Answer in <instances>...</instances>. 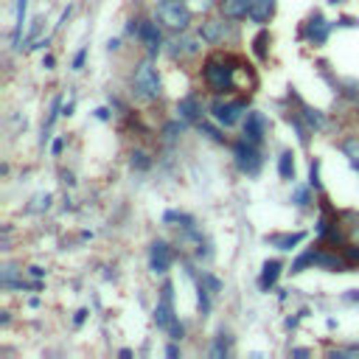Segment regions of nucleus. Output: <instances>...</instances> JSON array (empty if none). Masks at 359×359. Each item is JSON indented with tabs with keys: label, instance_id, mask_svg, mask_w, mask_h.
Returning a JSON list of instances; mask_svg holds the SVG:
<instances>
[{
	"label": "nucleus",
	"instance_id": "nucleus-27",
	"mask_svg": "<svg viewBox=\"0 0 359 359\" xmlns=\"http://www.w3.org/2000/svg\"><path fill=\"white\" fill-rule=\"evenodd\" d=\"M211 356H214V359H225V356H227V334H219V337H216V343H214V348H211Z\"/></svg>",
	"mask_w": 359,
	"mask_h": 359
},
{
	"label": "nucleus",
	"instance_id": "nucleus-36",
	"mask_svg": "<svg viewBox=\"0 0 359 359\" xmlns=\"http://www.w3.org/2000/svg\"><path fill=\"white\" fill-rule=\"evenodd\" d=\"M84 59H87V45L73 56V71H82V68H84Z\"/></svg>",
	"mask_w": 359,
	"mask_h": 359
},
{
	"label": "nucleus",
	"instance_id": "nucleus-3",
	"mask_svg": "<svg viewBox=\"0 0 359 359\" xmlns=\"http://www.w3.org/2000/svg\"><path fill=\"white\" fill-rule=\"evenodd\" d=\"M132 87H135V96L143 99V101H155L160 96V76H158V68L149 62H140L135 76H132Z\"/></svg>",
	"mask_w": 359,
	"mask_h": 359
},
{
	"label": "nucleus",
	"instance_id": "nucleus-9",
	"mask_svg": "<svg viewBox=\"0 0 359 359\" xmlns=\"http://www.w3.org/2000/svg\"><path fill=\"white\" fill-rule=\"evenodd\" d=\"M146 48H149V56H155L163 45V37H160V28L155 23H149V20H140V28H138V34H135Z\"/></svg>",
	"mask_w": 359,
	"mask_h": 359
},
{
	"label": "nucleus",
	"instance_id": "nucleus-35",
	"mask_svg": "<svg viewBox=\"0 0 359 359\" xmlns=\"http://www.w3.org/2000/svg\"><path fill=\"white\" fill-rule=\"evenodd\" d=\"M267 42H269V37H267V32H261V34L256 37V53H258V59H264V56H267V48H264Z\"/></svg>",
	"mask_w": 359,
	"mask_h": 359
},
{
	"label": "nucleus",
	"instance_id": "nucleus-5",
	"mask_svg": "<svg viewBox=\"0 0 359 359\" xmlns=\"http://www.w3.org/2000/svg\"><path fill=\"white\" fill-rule=\"evenodd\" d=\"M233 158H236V166H238V171L242 174H250V177H256L258 171H261V152H258V143H253V140H238L236 146H233Z\"/></svg>",
	"mask_w": 359,
	"mask_h": 359
},
{
	"label": "nucleus",
	"instance_id": "nucleus-25",
	"mask_svg": "<svg viewBox=\"0 0 359 359\" xmlns=\"http://www.w3.org/2000/svg\"><path fill=\"white\" fill-rule=\"evenodd\" d=\"M17 278V267L14 264H6L3 267V273H0V284H3V289H14V281Z\"/></svg>",
	"mask_w": 359,
	"mask_h": 359
},
{
	"label": "nucleus",
	"instance_id": "nucleus-45",
	"mask_svg": "<svg viewBox=\"0 0 359 359\" xmlns=\"http://www.w3.org/2000/svg\"><path fill=\"white\" fill-rule=\"evenodd\" d=\"M351 236H354V242H356V245H359V225H356V227H354V233H351Z\"/></svg>",
	"mask_w": 359,
	"mask_h": 359
},
{
	"label": "nucleus",
	"instance_id": "nucleus-37",
	"mask_svg": "<svg viewBox=\"0 0 359 359\" xmlns=\"http://www.w3.org/2000/svg\"><path fill=\"white\" fill-rule=\"evenodd\" d=\"M343 256L348 258V264H359V250L356 247H343Z\"/></svg>",
	"mask_w": 359,
	"mask_h": 359
},
{
	"label": "nucleus",
	"instance_id": "nucleus-7",
	"mask_svg": "<svg viewBox=\"0 0 359 359\" xmlns=\"http://www.w3.org/2000/svg\"><path fill=\"white\" fill-rule=\"evenodd\" d=\"M171 261H174V253L163 238L152 242V247H149V267H152V273H169Z\"/></svg>",
	"mask_w": 359,
	"mask_h": 359
},
{
	"label": "nucleus",
	"instance_id": "nucleus-4",
	"mask_svg": "<svg viewBox=\"0 0 359 359\" xmlns=\"http://www.w3.org/2000/svg\"><path fill=\"white\" fill-rule=\"evenodd\" d=\"M158 17L166 28H171V32H186L188 23H191V6L186 0H163L158 6Z\"/></svg>",
	"mask_w": 359,
	"mask_h": 359
},
{
	"label": "nucleus",
	"instance_id": "nucleus-11",
	"mask_svg": "<svg viewBox=\"0 0 359 359\" xmlns=\"http://www.w3.org/2000/svg\"><path fill=\"white\" fill-rule=\"evenodd\" d=\"M225 37H227V23H222V20H205L199 25V40L202 42L219 45V42H225Z\"/></svg>",
	"mask_w": 359,
	"mask_h": 359
},
{
	"label": "nucleus",
	"instance_id": "nucleus-13",
	"mask_svg": "<svg viewBox=\"0 0 359 359\" xmlns=\"http://www.w3.org/2000/svg\"><path fill=\"white\" fill-rule=\"evenodd\" d=\"M177 112H180V118H183L186 124H197L199 118H202V104H199V99L191 93V96H186V99H180Z\"/></svg>",
	"mask_w": 359,
	"mask_h": 359
},
{
	"label": "nucleus",
	"instance_id": "nucleus-40",
	"mask_svg": "<svg viewBox=\"0 0 359 359\" xmlns=\"http://www.w3.org/2000/svg\"><path fill=\"white\" fill-rule=\"evenodd\" d=\"M84 317H87V309H79V312H76V317H73V323H76V325H82V323H84Z\"/></svg>",
	"mask_w": 359,
	"mask_h": 359
},
{
	"label": "nucleus",
	"instance_id": "nucleus-17",
	"mask_svg": "<svg viewBox=\"0 0 359 359\" xmlns=\"http://www.w3.org/2000/svg\"><path fill=\"white\" fill-rule=\"evenodd\" d=\"M304 236H306V233H301V230H297V233H281V236H267V242L273 245V247H278V250H292V247H297V245L304 242Z\"/></svg>",
	"mask_w": 359,
	"mask_h": 359
},
{
	"label": "nucleus",
	"instance_id": "nucleus-38",
	"mask_svg": "<svg viewBox=\"0 0 359 359\" xmlns=\"http://www.w3.org/2000/svg\"><path fill=\"white\" fill-rule=\"evenodd\" d=\"M62 149H65V138H56L53 146H51V152H53V155H62Z\"/></svg>",
	"mask_w": 359,
	"mask_h": 359
},
{
	"label": "nucleus",
	"instance_id": "nucleus-42",
	"mask_svg": "<svg viewBox=\"0 0 359 359\" xmlns=\"http://www.w3.org/2000/svg\"><path fill=\"white\" fill-rule=\"evenodd\" d=\"M166 356H171V359L180 356V348H177V345H169V348H166Z\"/></svg>",
	"mask_w": 359,
	"mask_h": 359
},
{
	"label": "nucleus",
	"instance_id": "nucleus-2",
	"mask_svg": "<svg viewBox=\"0 0 359 359\" xmlns=\"http://www.w3.org/2000/svg\"><path fill=\"white\" fill-rule=\"evenodd\" d=\"M155 323H158V328H166L171 334V340H183V334H186L183 325H180L177 317H174V286L169 281L160 289V301L155 306Z\"/></svg>",
	"mask_w": 359,
	"mask_h": 359
},
{
	"label": "nucleus",
	"instance_id": "nucleus-20",
	"mask_svg": "<svg viewBox=\"0 0 359 359\" xmlns=\"http://www.w3.org/2000/svg\"><path fill=\"white\" fill-rule=\"evenodd\" d=\"M343 155L359 169V138H345L343 140Z\"/></svg>",
	"mask_w": 359,
	"mask_h": 359
},
{
	"label": "nucleus",
	"instance_id": "nucleus-31",
	"mask_svg": "<svg viewBox=\"0 0 359 359\" xmlns=\"http://www.w3.org/2000/svg\"><path fill=\"white\" fill-rule=\"evenodd\" d=\"M309 186L314 188V191H320L323 188V183H320V163L314 160L312 163V169H309Z\"/></svg>",
	"mask_w": 359,
	"mask_h": 359
},
{
	"label": "nucleus",
	"instance_id": "nucleus-26",
	"mask_svg": "<svg viewBox=\"0 0 359 359\" xmlns=\"http://www.w3.org/2000/svg\"><path fill=\"white\" fill-rule=\"evenodd\" d=\"M292 202H295L297 208H306V205L312 202L309 188H304V186H295V191H292Z\"/></svg>",
	"mask_w": 359,
	"mask_h": 359
},
{
	"label": "nucleus",
	"instance_id": "nucleus-19",
	"mask_svg": "<svg viewBox=\"0 0 359 359\" xmlns=\"http://www.w3.org/2000/svg\"><path fill=\"white\" fill-rule=\"evenodd\" d=\"M278 174L284 177V180H295V155L289 152H281V158H278Z\"/></svg>",
	"mask_w": 359,
	"mask_h": 359
},
{
	"label": "nucleus",
	"instance_id": "nucleus-24",
	"mask_svg": "<svg viewBox=\"0 0 359 359\" xmlns=\"http://www.w3.org/2000/svg\"><path fill=\"white\" fill-rule=\"evenodd\" d=\"M186 132V121H183V118H180V121H171V124H166L163 127V138L171 143L174 138H180V135H183Z\"/></svg>",
	"mask_w": 359,
	"mask_h": 359
},
{
	"label": "nucleus",
	"instance_id": "nucleus-43",
	"mask_svg": "<svg viewBox=\"0 0 359 359\" xmlns=\"http://www.w3.org/2000/svg\"><path fill=\"white\" fill-rule=\"evenodd\" d=\"M292 356H309V348H295Z\"/></svg>",
	"mask_w": 359,
	"mask_h": 359
},
{
	"label": "nucleus",
	"instance_id": "nucleus-16",
	"mask_svg": "<svg viewBox=\"0 0 359 359\" xmlns=\"http://www.w3.org/2000/svg\"><path fill=\"white\" fill-rule=\"evenodd\" d=\"M219 9L230 20H242L250 14V0H219Z\"/></svg>",
	"mask_w": 359,
	"mask_h": 359
},
{
	"label": "nucleus",
	"instance_id": "nucleus-34",
	"mask_svg": "<svg viewBox=\"0 0 359 359\" xmlns=\"http://www.w3.org/2000/svg\"><path fill=\"white\" fill-rule=\"evenodd\" d=\"M199 129H202L205 135H211L214 140H219V143H225V135H222V132H219L216 127H211V124H205V121H202V124H199Z\"/></svg>",
	"mask_w": 359,
	"mask_h": 359
},
{
	"label": "nucleus",
	"instance_id": "nucleus-12",
	"mask_svg": "<svg viewBox=\"0 0 359 359\" xmlns=\"http://www.w3.org/2000/svg\"><path fill=\"white\" fill-rule=\"evenodd\" d=\"M314 267H323V269H328V273H345V269H348V258L343 253L317 250L314 253Z\"/></svg>",
	"mask_w": 359,
	"mask_h": 359
},
{
	"label": "nucleus",
	"instance_id": "nucleus-39",
	"mask_svg": "<svg viewBox=\"0 0 359 359\" xmlns=\"http://www.w3.org/2000/svg\"><path fill=\"white\" fill-rule=\"evenodd\" d=\"M96 118H99V121H107V118H110V110H107V107H99V110H96Z\"/></svg>",
	"mask_w": 359,
	"mask_h": 359
},
{
	"label": "nucleus",
	"instance_id": "nucleus-21",
	"mask_svg": "<svg viewBox=\"0 0 359 359\" xmlns=\"http://www.w3.org/2000/svg\"><path fill=\"white\" fill-rule=\"evenodd\" d=\"M62 115V96H56L53 101H51V112H48V118H45V127H42V135L56 124V118Z\"/></svg>",
	"mask_w": 359,
	"mask_h": 359
},
{
	"label": "nucleus",
	"instance_id": "nucleus-22",
	"mask_svg": "<svg viewBox=\"0 0 359 359\" xmlns=\"http://www.w3.org/2000/svg\"><path fill=\"white\" fill-rule=\"evenodd\" d=\"M304 118L309 121V127H312V129H323V127H325V115H323L320 110L306 107V104H304Z\"/></svg>",
	"mask_w": 359,
	"mask_h": 359
},
{
	"label": "nucleus",
	"instance_id": "nucleus-44",
	"mask_svg": "<svg viewBox=\"0 0 359 359\" xmlns=\"http://www.w3.org/2000/svg\"><path fill=\"white\" fill-rule=\"evenodd\" d=\"M42 68H53V56H51V53L42 59Z\"/></svg>",
	"mask_w": 359,
	"mask_h": 359
},
{
	"label": "nucleus",
	"instance_id": "nucleus-8",
	"mask_svg": "<svg viewBox=\"0 0 359 359\" xmlns=\"http://www.w3.org/2000/svg\"><path fill=\"white\" fill-rule=\"evenodd\" d=\"M269 129V121H267V115L258 112V110H250L247 118H245V138L253 140V143H261L264 135Z\"/></svg>",
	"mask_w": 359,
	"mask_h": 359
},
{
	"label": "nucleus",
	"instance_id": "nucleus-6",
	"mask_svg": "<svg viewBox=\"0 0 359 359\" xmlns=\"http://www.w3.org/2000/svg\"><path fill=\"white\" fill-rule=\"evenodd\" d=\"M214 118L222 127H236L242 118L247 115V101L245 99H236V101H214L211 104Z\"/></svg>",
	"mask_w": 359,
	"mask_h": 359
},
{
	"label": "nucleus",
	"instance_id": "nucleus-1",
	"mask_svg": "<svg viewBox=\"0 0 359 359\" xmlns=\"http://www.w3.org/2000/svg\"><path fill=\"white\" fill-rule=\"evenodd\" d=\"M202 79L205 84L214 90V93H230V90H236V68H233V59L216 53L205 62L202 68Z\"/></svg>",
	"mask_w": 359,
	"mask_h": 359
},
{
	"label": "nucleus",
	"instance_id": "nucleus-18",
	"mask_svg": "<svg viewBox=\"0 0 359 359\" xmlns=\"http://www.w3.org/2000/svg\"><path fill=\"white\" fill-rule=\"evenodd\" d=\"M25 9L28 0H17V23H14V34H12V45L23 48V28H25Z\"/></svg>",
	"mask_w": 359,
	"mask_h": 359
},
{
	"label": "nucleus",
	"instance_id": "nucleus-10",
	"mask_svg": "<svg viewBox=\"0 0 359 359\" xmlns=\"http://www.w3.org/2000/svg\"><path fill=\"white\" fill-rule=\"evenodd\" d=\"M328 32H332V23H328L320 12H314V14H312V20L306 23V37H309V42L323 45V42L328 40Z\"/></svg>",
	"mask_w": 359,
	"mask_h": 359
},
{
	"label": "nucleus",
	"instance_id": "nucleus-30",
	"mask_svg": "<svg viewBox=\"0 0 359 359\" xmlns=\"http://www.w3.org/2000/svg\"><path fill=\"white\" fill-rule=\"evenodd\" d=\"M149 166H152V160H149V155H146V152H132V169L146 171Z\"/></svg>",
	"mask_w": 359,
	"mask_h": 359
},
{
	"label": "nucleus",
	"instance_id": "nucleus-32",
	"mask_svg": "<svg viewBox=\"0 0 359 359\" xmlns=\"http://www.w3.org/2000/svg\"><path fill=\"white\" fill-rule=\"evenodd\" d=\"M40 28H42V17H37V20L32 23V28H28V34L23 37V45H25V42H32V40L40 34Z\"/></svg>",
	"mask_w": 359,
	"mask_h": 359
},
{
	"label": "nucleus",
	"instance_id": "nucleus-15",
	"mask_svg": "<svg viewBox=\"0 0 359 359\" xmlns=\"http://www.w3.org/2000/svg\"><path fill=\"white\" fill-rule=\"evenodd\" d=\"M281 269H284V264L278 261V258H273V261H264V269H261V289L264 292H269L275 284H278V278H281Z\"/></svg>",
	"mask_w": 359,
	"mask_h": 359
},
{
	"label": "nucleus",
	"instance_id": "nucleus-46",
	"mask_svg": "<svg viewBox=\"0 0 359 359\" xmlns=\"http://www.w3.org/2000/svg\"><path fill=\"white\" fill-rule=\"evenodd\" d=\"M328 3H334V6H337V3H343V0H328Z\"/></svg>",
	"mask_w": 359,
	"mask_h": 359
},
{
	"label": "nucleus",
	"instance_id": "nucleus-29",
	"mask_svg": "<svg viewBox=\"0 0 359 359\" xmlns=\"http://www.w3.org/2000/svg\"><path fill=\"white\" fill-rule=\"evenodd\" d=\"M48 208H51V194H37L34 197V205H28V211H48Z\"/></svg>",
	"mask_w": 359,
	"mask_h": 359
},
{
	"label": "nucleus",
	"instance_id": "nucleus-28",
	"mask_svg": "<svg viewBox=\"0 0 359 359\" xmlns=\"http://www.w3.org/2000/svg\"><path fill=\"white\" fill-rule=\"evenodd\" d=\"M314 253H317V250H309V253H304L301 258H297V261L292 264V273H304V269H306L309 264H314Z\"/></svg>",
	"mask_w": 359,
	"mask_h": 359
},
{
	"label": "nucleus",
	"instance_id": "nucleus-23",
	"mask_svg": "<svg viewBox=\"0 0 359 359\" xmlns=\"http://www.w3.org/2000/svg\"><path fill=\"white\" fill-rule=\"evenodd\" d=\"M163 222H177L183 230H191V227H194V219H191L188 214H180V211H169V214L163 216Z\"/></svg>",
	"mask_w": 359,
	"mask_h": 359
},
{
	"label": "nucleus",
	"instance_id": "nucleus-41",
	"mask_svg": "<svg viewBox=\"0 0 359 359\" xmlns=\"http://www.w3.org/2000/svg\"><path fill=\"white\" fill-rule=\"evenodd\" d=\"M28 273H32L34 278H42V275H45V269H42V267H32V269H28Z\"/></svg>",
	"mask_w": 359,
	"mask_h": 359
},
{
	"label": "nucleus",
	"instance_id": "nucleus-33",
	"mask_svg": "<svg viewBox=\"0 0 359 359\" xmlns=\"http://www.w3.org/2000/svg\"><path fill=\"white\" fill-rule=\"evenodd\" d=\"M186 3L191 6V12H208L214 6V0H186Z\"/></svg>",
	"mask_w": 359,
	"mask_h": 359
},
{
	"label": "nucleus",
	"instance_id": "nucleus-14",
	"mask_svg": "<svg viewBox=\"0 0 359 359\" xmlns=\"http://www.w3.org/2000/svg\"><path fill=\"white\" fill-rule=\"evenodd\" d=\"M275 14V0H250V20L253 23H258V25H264L269 17Z\"/></svg>",
	"mask_w": 359,
	"mask_h": 359
}]
</instances>
